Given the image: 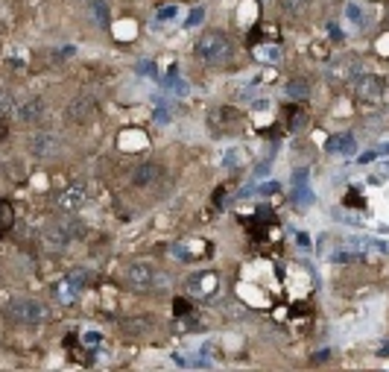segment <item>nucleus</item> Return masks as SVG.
<instances>
[{
	"mask_svg": "<svg viewBox=\"0 0 389 372\" xmlns=\"http://www.w3.org/2000/svg\"><path fill=\"white\" fill-rule=\"evenodd\" d=\"M4 314L15 326H38V322L47 319V308L38 299H9Z\"/></svg>",
	"mask_w": 389,
	"mask_h": 372,
	"instance_id": "f03ea898",
	"label": "nucleus"
},
{
	"mask_svg": "<svg viewBox=\"0 0 389 372\" xmlns=\"http://www.w3.org/2000/svg\"><path fill=\"white\" fill-rule=\"evenodd\" d=\"M278 191H281V182H266V185L258 188L261 196H273V193H278Z\"/></svg>",
	"mask_w": 389,
	"mask_h": 372,
	"instance_id": "a878e982",
	"label": "nucleus"
},
{
	"mask_svg": "<svg viewBox=\"0 0 389 372\" xmlns=\"http://www.w3.org/2000/svg\"><path fill=\"white\" fill-rule=\"evenodd\" d=\"M202 21H205V9L199 6V9H193V12L185 18V27H199Z\"/></svg>",
	"mask_w": 389,
	"mask_h": 372,
	"instance_id": "5701e85b",
	"label": "nucleus"
},
{
	"mask_svg": "<svg viewBox=\"0 0 389 372\" xmlns=\"http://www.w3.org/2000/svg\"><path fill=\"white\" fill-rule=\"evenodd\" d=\"M124 329H126L129 334H135V329L150 331V329H153V319H126V322H124Z\"/></svg>",
	"mask_w": 389,
	"mask_h": 372,
	"instance_id": "412c9836",
	"label": "nucleus"
},
{
	"mask_svg": "<svg viewBox=\"0 0 389 372\" xmlns=\"http://www.w3.org/2000/svg\"><path fill=\"white\" fill-rule=\"evenodd\" d=\"M27 147H30V153L35 159H53L62 150V138L53 135V132H35V135H30Z\"/></svg>",
	"mask_w": 389,
	"mask_h": 372,
	"instance_id": "6e6552de",
	"label": "nucleus"
},
{
	"mask_svg": "<svg viewBox=\"0 0 389 372\" xmlns=\"http://www.w3.org/2000/svg\"><path fill=\"white\" fill-rule=\"evenodd\" d=\"M240 156H243L240 150H229V153H226V159H223V167H229V170H234V164L240 161Z\"/></svg>",
	"mask_w": 389,
	"mask_h": 372,
	"instance_id": "bb28decb",
	"label": "nucleus"
},
{
	"mask_svg": "<svg viewBox=\"0 0 389 372\" xmlns=\"http://www.w3.org/2000/svg\"><path fill=\"white\" fill-rule=\"evenodd\" d=\"M378 153H380V156H389V141H386V144L380 147V150H378Z\"/></svg>",
	"mask_w": 389,
	"mask_h": 372,
	"instance_id": "473e14b6",
	"label": "nucleus"
},
{
	"mask_svg": "<svg viewBox=\"0 0 389 372\" xmlns=\"http://www.w3.org/2000/svg\"><path fill=\"white\" fill-rule=\"evenodd\" d=\"M357 150V141L351 132H339L328 141V153H339V156H351Z\"/></svg>",
	"mask_w": 389,
	"mask_h": 372,
	"instance_id": "4468645a",
	"label": "nucleus"
},
{
	"mask_svg": "<svg viewBox=\"0 0 389 372\" xmlns=\"http://www.w3.org/2000/svg\"><path fill=\"white\" fill-rule=\"evenodd\" d=\"M9 112V100H4V97H0V115H6Z\"/></svg>",
	"mask_w": 389,
	"mask_h": 372,
	"instance_id": "2f4dec72",
	"label": "nucleus"
},
{
	"mask_svg": "<svg viewBox=\"0 0 389 372\" xmlns=\"http://www.w3.org/2000/svg\"><path fill=\"white\" fill-rule=\"evenodd\" d=\"M67 282H70V285H74V287L82 293V290H85V282H88V272H85V270H74V272H70V276H67Z\"/></svg>",
	"mask_w": 389,
	"mask_h": 372,
	"instance_id": "4be33fe9",
	"label": "nucleus"
},
{
	"mask_svg": "<svg viewBox=\"0 0 389 372\" xmlns=\"http://www.w3.org/2000/svg\"><path fill=\"white\" fill-rule=\"evenodd\" d=\"M328 36L336 38V41H343V30H336V23H328Z\"/></svg>",
	"mask_w": 389,
	"mask_h": 372,
	"instance_id": "c85d7f7f",
	"label": "nucleus"
},
{
	"mask_svg": "<svg viewBox=\"0 0 389 372\" xmlns=\"http://www.w3.org/2000/svg\"><path fill=\"white\" fill-rule=\"evenodd\" d=\"M346 21L351 23L354 30H366V9H363V4L349 0V4H346Z\"/></svg>",
	"mask_w": 389,
	"mask_h": 372,
	"instance_id": "dca6fc26",
	"label": "nucleus"
},
{
	"mask_svg": "<svg viewBox=\"0 0 389 372\" xmlns=\"http://www.w3.org/2000/svg\"><path fill=\"white\" fill-rule=\"evenodd\" d=\"M375 156H378V153H363V156H360V164H369V161H375Z\"/></svg>",
	"mask_w": 389,
	"mask_h": 372,
	"instance_id": "7c9ffc66",
	"label": "nucleus"
},
{
	"mask_svg": "<svg viewBox=\"0 0 389 372\" xmlns=\"http://www.w3.org/2000/svg\"><path fill=\"white\" fill-rule=\"evenodd\" d=\"M124 276H126V285L135 287V290H153V287H158V282H161L158 270H155L150 261H132V264L126 267Z\"/></svg>",
	"mask_w": 389,
	"mask_h": 372,
	"instance_id": "7ed1b4c3",
	"label": "nucleus"
},
{
	"mask_svg": "<svg viewBox=\"0 0 389 372\" xmlns=\"http://www.w3.org/2000/svg\"><path fill=\"white\" fill-rule=\"evenodd\" d=\"M284 91H287L290 100H307V97H310V83L307 80H290Z\"/></svg>",
	"mask_w": 389,
	"mask_h": 372,
	"instance_id": "f3484780",
	"label": "nucleus"
},
{
	"mask_svg": "<svg viewBox=\"0 0 389 372\" xmlns=\"http://www.w3.org/2000/svg\"><path fill=\"white\" fill-rule=\"evenodd\" d=\"M336 220H343V223H349V226H363V217H351V211H339V214H334Z\"/></svg>",
	"mask_w": 389,
	"mask_h": 372,
	"instance_id": "b1692460",
	"label": "nucleus"
},
{
	"mask_svg": "<svg viewBox=\"0 0 389 372\" xmlns=\"http://www.w3.org/2000/svg\"><path fill=\"white\" fill-rule=\"evenodd\" d=\"M77 296H80V290H77L74 285H70L67 279H62V282L56 285V299H59L62 305H70V302L77 299Z\"/></svg>",
	"mask_w": 389,
	"mask_h": 372,
	"instance_id": "a211bd4d",
	"label": "nucleus"
},
{
	"mask_svg": "<svg viewBox=\"0 0 389 372\" xmlns=\"http://www.w3.org/2000/svg\"><path fill=\"white\" fill-rule=\"evenodd\" d=\"M97 112V97L91 94H77L74 100L65 106V120L67 123H88Z\"/></svg>",
	"mask_w": 389,
	"mask_h": 372,
	"instance_id": "423d86ee",
	"label": "nucleus"
},
{
	"mask_svg": "<svg viewBox=\"0 0 389 372\" xmlns=\"http://www.w3.org/2000/svg\"><path fill=\"white\" fill-rule=\"evenodd\" d=\"M193 53H197L199 62L217 68V65H229V62H231L234 44H231V38H229L223 30H205V33L197 38V44H193Z\"/></svg>",
	"mask_w": 389,
	"mask_h": 372,
	"instance_id": "f257e3e1",
	"label": "nucleus"
},
{
	"mask_svg": "<svg viewBox=\"0 0 389 372\" xmlns=\"http://www.w3.org/2000/svg\"><path fill=\"white\" fill-rule=\"evenodd\" d=\"M363 73V65H360V59H354V56H346V59H339L336 65H334V70H331V77L336 80V83H354L357 77Z\"/></svg>",
	"mask_w": 389,
	"mask_h": 372,
	"instance_id": "9b49d317",
	"label": "nucleus"
},
{
	"mask_svg": "<svg viewBox=\"0 0 389 372\" xmlns=\"http://www.w3.org/2000/svg\"><path fill=\"white\" fill-rule=\"evenodd\" d=\"M293 182H296V188H293V203L299 206V208H307V206H313V191H310V185H307V170H296V176H293Z\"/></svg>",
	"mask_w": 389,
	"mask_h": 372,
	"instance_id": "f8f14e48",
	"label": "nucleus"
},
{
	"mask_svg": "<svg viewBox=\"0 0 389 372\" xmlns=\"http://www.w3.org/2000/svg\"><path fill=\"white\" fill-rule=\"evenodd\" d=\"M80 232H82V226H77L74 220H59V223H53V226L44 232V240H47V246H56V250H62V246H67Z\"/></svg>",
	"mask_w": 389,
	"mask_h": 372,
	"instance_id": "0eeeda50",
	"label": "nucleus"
},
{
	"mask_svg": "<svg viewBox=\"0 0 389 372\" xmlns=\"http://www.w3.org/2000/svg\"><path fill=\"white\" fill-rule=\"evenodd\" d=\"M88 12H91L94 23H97V27H100V30H106V27H109L111 15H109V4H106V0H88Z\"/></svg>",
	"mask_w": 389,
	"mask_h": 372,
	"instance_id": "2eb2a0df",
	"label": "nucleus"
},
{
	"mask_svg": "<svg viewBox=\"0 0 389 372\" xmlns=\"http://www.w3.org/2000/svg\"><path fill=\"white\" fill-rule=\"evenodd\" d=\"M47 112V103H44V97H27V100H21L15 106V117L21 123H33V120H41Z\"/></svg>",
	"mask_w": 389,
	"mask_h": 372,
	"instance_id": "9d476101",
	"label": "nucleus"
},
{
	"mask_svg": "<svg viewBox=\"0 0 389 372\" xmlns=\"http://www.w3.org/2000/svg\"><path fill=\"white\" fill-rule=\"evenodd\" d=\"M176 15H179V6H176V4H173V6H167V9H161V12H158V18H161V21H167V18H176Z\"/></svg>",
	"mask_w": 389,
	"mask_h": 372,
	"instance_id": "cd10ccee",
	"label": "nucleus"
},
{
	"mask_svg": "<svg viewBox=\"0 0 389 372\" xmlns=\"http://www.w3.org/2000/svg\"><path fill=\"white\" fill-rule=\"evenodd\" d=\"M217 290H220V276L214 270H199L187 279V293L197 296V299H211Z\"/></svg>",
	"mask_w": 389,
	"mask_h": 372,
	"instance_id": "20e7f679",
	"label": "nucleus"
},
{
	"mask_svg": "<svg viewBox=\"0 0 389 372\" xmlns=\"http://www.w3.org/2000/svg\"><path fill=\"white\" fill-rule=\"evenodd\" d=\"M170 73H173V77H167V85H170V88H176L179 94H187V85H185V83L176 77V70H170Z\"/></svg>",
	"mask_w": 389,
	"mask_h": 372,
	"instance_id": "393cba45",
	"label": "nucleus"
},
{
	"mask_svg": "<svg viewBox=\"0 0 389 372\" xmlns=\"http://www.w3.org/2000/svg\"><path fill=\"white\" fill-rule=\"evenodd\" d=\"M255 56L261 62H281V51H278L275 44H261L258 51H255Z\"/></svg>",
	"mask_w": 389,
	"mask_h": 372,
	"instance_id": "aec40b11",
	"label": "nucleus"
},
{
	"mask_svg": "<svg viewBox=\"0 0 389 372\" xmlns=\"http://www.w3.org/2000/svg\"><path fill=\"white\" fill-rule=\"evenodd\" d=\"M278 4H281V12H284V15H290V18H299V15H305V12H307L310 0H278Z\"/></svg>",
	"mask_w": 389,
	"mask_h": 372,
	"instance_id": "6ab92c4d",
	"label": "nucleus"
},
{
	"mask_svg": "<svg viewBox=\"0 0 389 372\" xmlns=\"http://www.w3.org/2000/svg\"><path fill=\"white\" fill-rule=\"evenodd\" d=\"M141 70H147V77H155V62H143Z\"/></svg>",
	"mask_w": 389,
	"mask_h": 372,
	"instance_id": "c756f323",
	"label": "nucleus"
},
{
	"mask_svg": "<svg viewBox=\"0 0 389 372\" xmlns=\"http://www.w3.org/2000/svg\"><path fill=\"white\" fill-rule=\"evenodd\" d=\"M88 196H91L88 185H82V182H77V185H67V188L56 196V208H59V211H65V214H74V211H80V208L88 203Z\"/></svg>",
	"mask_w": 389,
	"mask_h": 372,
	"instance_id": "39448f33",
	"label": "nucleus"
},
{
	"mask_svg": "<svg viewBox=\"0 0 389 372\" xmlns=\"http://www.w3.org/2000/svg\"><path fill=\"white\" fill-rule=\"evenodd\" d=\"M158 176H161V164H155V161H143V164L135 167L132 182H135L138 188H150L153 182H158Z\"/></svg>",
	"mask_w": 389,
	"mask_h": 372,
	"instance_id": "ddd939ff",
	"label": "nucleus"
},
{
	"mask_svg": "<svg viewBox=\"0 0 389 372\" xmlns=\"http://www.w3.org/2000/svg\"><path fill=\"white\" fill-rule=\"evenodd\" d=\"M383 88H386V83L378 77V73H360L354 80V91H357V97H363V100H380Z\"/></svg>",
	"mask_w": 389,
	"mask_h": 372,
	"instance_id": "1a4fd4ad",
	"label": "nucleus"
}]
</instances>
